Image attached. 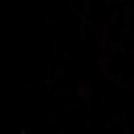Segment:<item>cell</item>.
<instances>
[{"instance_id":"obj_1","label":"cell","mask_w":134,"mask_h":134,"mask_svg":"<svg viewBox=\"0 0 134 134\" xmlns=\"http://www.w3.org/2000/svg\"><path fill=\"white\" fill-rule=\"evenodd\" d=\"M90 92H92V87H87V85H82V87H80V97H87Z\"/></svg>"}]
</instances>
